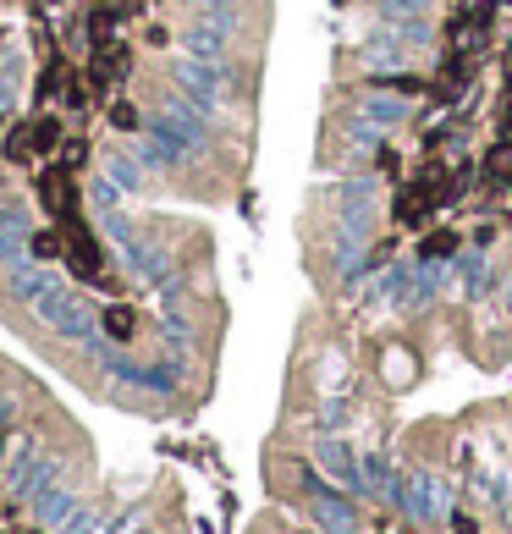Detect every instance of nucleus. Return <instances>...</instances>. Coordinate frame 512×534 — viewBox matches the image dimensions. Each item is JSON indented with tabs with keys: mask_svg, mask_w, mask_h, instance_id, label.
Returning <instances> with one entry per match:
<instances>
[{
	"mask_svg": "<svg viewBox=\"0 0 512 534\" xmlns=\"http://www.w3.org/2000/svg\"><path fill=\"white\" fill-rule=\"evenodd\" d=\"M39 205L50 210V215H78V182H72V171H44L39 176Z\"/></svg>",
	"mask_w": 512,
	"mask_h": 534,
	"instance_id": "1",
	"label": "nucleus"
},
{
	"mask_svg": "<svg viewBox=\"0 0 512 534\" xmlns=\"http://www.w3.org/2000/svg\"><path fill=\"white\" fill-rule=\"evenodd\" d=\"M23 132H28V155H55V149H61V138H66L55 116H34Z\"/></svg>",
	"mask_w": 512,
	"mask_h": 534,
	"instance_id": "2",
	"label": "nucleus"
},
{
	"mask_svg": "<svg viewBox=\"0 0 512 534\" xmlns=\"http://www.w3.org/2000/svg\"><path fill=\"white\" fill-rule=\"evenodd\" d=\"M105 330L116 342H132V330H138V319H132V309H105Z\"/></svg>",
	"mask_w": 512,
	"mask_h": 534,
	"instance_id": "3",
	"label": "nucleus"
},
{
	"mask_svg": "<svg viewBox=\"0 0 512 534\" xmlns=\"http://www.w3.org/2000/svg\"><path fill=\"white\" fill-rule=\"evenodd\" d=\"M452 248H458V232H430V237L419 243V253H424V259H447Z\"/></svg>",
	"mask_w": 512,
	"mask_h": 534,
	"instance_id": "4",
	"label": "nucleus"
},
{
	"mask_svg": "<svg viewBox=\"0 0 512 534\" xmlns=\"http://www.w3.org/2000/svg\"><path fill=\"white\" fill-rule=\"evenodd\" d=\"M111 116H116V127H121V132H132V127H138V110H132V105H116Z\"/></svg>",
	"mask_w": 512,
	"mask_h": 534,
	"instance_id": "5",
	"label": "nucleus"
}]
</instances>
